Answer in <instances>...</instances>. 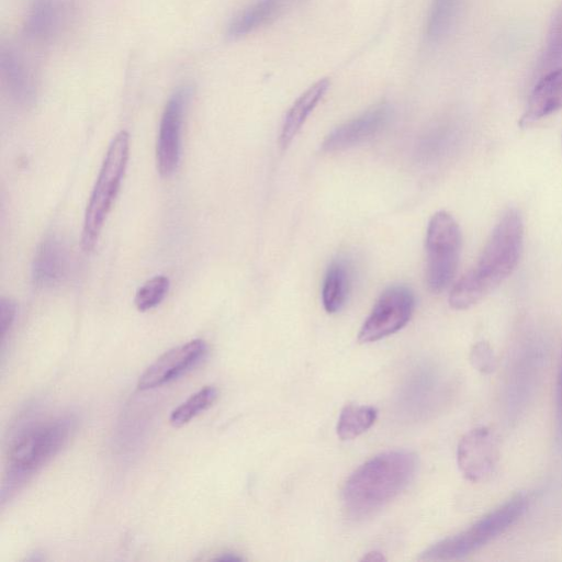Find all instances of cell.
Segmentation results:
<instances>
[{"label":"cell","mask_w":562,"mask_h":562,"mask_svg":"<svg viewBox=\"0 0 562 562\" xmlns=\"http://www.w3.org/2000/svg\"><path fill=\"white\" fill-rule=\"evenodd\" d=\"M522 245V217L516 209H508L495 224L475 266L452 286L450 306L467 310L488 295L514 272Z\"/></svg>","instance_id":"cell-1"},{"label":"cell","mask_w":562,"mask_h":562,"mask_svg":"<svg viewBox=\"0 0 562 562\" xmlns=\"http://www.w3.org/2000/svg\"><path fill=\"white\" fill-rule=\"evenodd\" d=\"M416 468V456L406 450L386 451L361 464L342 490L348 514L363 518L381 509L409 484Z\"/></svg>","instance_id":"cell-2"},{"label":"cell","mask_w":562,"mask_h":562,"mask_svg":"<svg viewBox=\"0 0 562 562\" xmlns=\"http://www.w3.org/2000/svg\"><path fill=\"white\" fill-rule=\"evenodd\" d=\"M528 505V495L516 494L467 529L434 543L418 559L450 561L464 558L505 532L525 514Z\"/></svg>","instance_id":"cell-3"},{"label":"cell","mask_w":562,"mask_h":562,"mask_svg":"<svg viewBox=\"0 0 562 562\" xmlns=\"http://www.w3.org/2000/svg\"><path fill=\"white\" fill-rule=\"evenodd\" d=\"M130 136L119 132L112 139L85 213L81 246L85 251L94 248L106 216L119 193L127 166Z\"/></svg>","instance_id":"cell-4"},{"label":"cell","mask_w":562,"mask_h":562,"mask_svg":"<svg viewBox=\"0 0 562 562\" xmlns=\"http://www.w3.org/2000/svg\"><path fill=\"white\" fill-rule=\"evenodd\" d=\"M69 418L37 423L20 432L8 451L9 485L20 483L47 463L67 442Z\"/></svg>","instance_id":"cell-5"},{"label":"cell","mask_w":562,"mask_h":562,"mask_svg":"<svg viewBox=\"0 0 562 562\" xmlns=\"http://www.w3.org/2000/svg\"><path fill=\"white\" fill-rule=\"evenodd\" d=\"M426 283L432 293H440L452 282L460 258L461 231L454 217L436 212L427 226Z\"/></svg>","instance_id":"cell-6"},{"label":"cell","mask_w":562,"mask_h":562,"mask_svg":"<svg viewBox=\"0 0 562 562\" xmlns=\"http://www.w3.org/2000/svg\"><path fill=\"white\" fill-rule=\"evenodd\" d=\"M414 308L415 295L409 286H387L362 324L358 340L362 344L373 342L398 331L408 323Z\"/></svg>","instance_id":"cell-7"},{"label":"cell","mask_w":562,"mask_h":562,"mask_svg":"<svg viewBox=\"0 0 562 562\" xmlns=\"http://www.w3.org/2000/svg\"><path fill=\"white\" fill-rule=\"evenodd\" d=\"M191 95V87H181L171 94L164 109L156 144L157 169L161 177L172 176L178 168L183 117Z\"/></svg>","instance_id":"cell-8"},{"label":"cell","mask_w":562,"mask_h":562,"mask_svg":"<svg viewBox=\"0 0 562 562\" xmlns=\"http://www.w3.org/2000/svg\"><path fill=\"white\" fill-rule=\"evenodd\" d=\"M497 460V437L488 427L474 428L459 441L458 467L462 475L471 482H480L488 477L493 473Z\"/></svg>","instance_id":"cell-9"},{"label":"cell","mask_w":562,"mask_h":562,"mask_svg":"<svg viewBox=\"0 0 562 562\" xmlns=\"http://www.w3.org/2000/svg\"><path fill=\"white\" fill-rule=\"evenodd\" d=\"M206 351L207 346L202 339H193L166 351L139 376L138 390L158 387L179 378L195 367Z\"/></svg>","instance_id":"cell-10"},{"label":"cell","mask_w":562,"mask_h":562,"mask_svg":"<svg viewBox=\"0 0 562 562\" xmlns=\"http://www.w3.org/2000/svg\"><path fill=\"white\" fill-rule=\"evenodd\" d=\"M390 119V106L376 104L335 127L322 143V150L333 153L353 147L375 136Z\"/></svg>","instance_id":"cell-11"},{"label":"cell","mask_w":562,"mask_h":562,"mask_svg":"<svg viewBox=\"0 0 562 562\" xmlns=\"http://www.w3.org/2000/svg\"><path fill=\"white\" fill-rule=\"evenodd\" d=\"M0 68L11 98L21 106H32L37 97L36 79L23 56L11 47H2Z\"/></svg>","instance_id":"cell-12"},{"label":"cell","mask_w":562,"mask_h":562,"mask_svg":"<svg viewBox=\"0 0 562 562\" xmlns=\"http://www.w3.org/2000/svg\"><path fill=\"white\" fill-rule=\"evenodd\" d=\"M69 265V250L66 243L56 237H47L38 246L33 265L32 278L41 288H50L61 282Z\"/></svg>","instance_id":"cell-13"},{"label":"cell","mask_w":562,"mask_h":562,"mask_svg":"<svg viewBox=\"0 0 562 562\" xmlns=\"http://www.w3.org/2000/svg\"><path fill=\"white\" fill-rule=\"evenodd\" d=\"M561 109L562 69H559L540 76L529 95L519 125L521 127L528 126Z\"/></svg>","instance_id":"cell-14"},{"label":"cell","mask_w":562,"mask_h":562,"mask_svg":"<svg viewBox=\"0 0 562 562\" xmlns=\"http://www.w3.org/2000/svg\"><path fill=\"white\" fill-rule=\"evenodd\" d=\"M64 21L60 0H33L25 21V34L35 42H48L59 32Z\"/></svg>","instance_id":"cell-15"},{"label":"cell","mask_w":562,"mask_h":562,"mask_svg":"<svg viewBox=\"0 0 562 562\" xmlns=\"http://www.w3.org/2000/svg\"><path fill=\"white\" fill-rule=\"evenodd\" d=\"M329 88V81L321 79L307 88L289 109L283 121L279 144L286 148L295 135L299 133L306 119L323 99Z\"/></svg>","instance_id":"cell-16"},{"label":"cell","mask_w":562,"mask_h":562,"mask_svg":"<svg viewBox=\"0 0 562 562\" xmlns=\"http://www.w3.org/2000/svg\"><path fill=\"white\" fill-rule=\"evenodd\" d=\"M351 282L350 265L338 257L328 266L322 289V301L327 313L339 312L346 304Z\"/></svg>","instance_id":"cell-17"},{"label":"cell","mask_w":562,"mask_h":562,"mask_svg":"<svg viewBox=\"0 0 562 562\" xmlns=\"http://www.w3.org/2000/svg\"><path fill=\"white\" fill-rule=\"evenodd\" d=\"M462 0H432L426 22V37L430 43L445 40L454 27Z\"/></svg>","instance_id":"cell-18"},{"label":"cell","mask_w":562,"mask_h":562,"mask_svg":"<svg viewBox=\"0 0 562 562\" xmlns=\"http://www.w3.org/2000/svg\"><path fill=\"white\" fill-rule=\"evenodd\" d=\"M280 0H259L240 12L229 24L232 38L245 36L268 23L278 12Z\"/></svg>","instance_id":"cell-19"},{"label":"cell","mask_w":562,"mask_h":562,"mask_svg":"<svg viewBox=\"0 0 562 562\" xmlns=\"http://www.w3.org/2000/svg\"><path fill=\"white\" fill-rule=\"evenodd\" d=\"M378 412L368 405L347 404L340 412L337 435L341 440L353 439L367 431L376 420Z\"/></svg>","instance_id":"cell-20"},{"label":"cell","mask_w":562,"mask_h":562,"mask_svg":"<svg viewBox=\"0 0 562 562\" xmlns=\"http://www.w3.org/2000/svg\"><path fill=\"white\" fill-rule=\"evenodd\" d=\"M562 69V3L551 18L544 48L538 64L540 76Z\"/></svg>","instance_id":"cell-21"},{"label":"cell","mask_w":562,"mask_h":562,"mask_svg":"<svg viewBox=\"0 0 562 562\" xmlns=\"http://www.w3.org/2000/svg\"><path fill=\"white\" fill-rule=\"evenodd\" d=\"M217 389L214 386L201 389L171 412L170 424L173 427H181L189 423L193 417L211 407L217 398Z\"/></svg>","instance_id":"cell-22"},{"label":"cell","mask_w":562,"mask_h":562,"mask_svg":"<svg viewBox=\"0 0 562 562\" xmlns=\"http://www.w3.org/2000/svg\"><path fill=\"white\" fill-rule=\"evenodd\" d=\"M170 281L166 276H156L146 281L135 295V305L138 311L145 312L156 307L169 291Z\"/></svg>","instance_id":"cell-23"},{"label":"cell","mask_w":562,"mask_h":562,"mask_svg":"<svg viewBox=\"0 0 562 562\" xmlns=\"http://www.w3.org/2000/svg\"><path fill=\"white\" fill-rule=\"evenodd\" d=\"M470 362L475 370L483 374L494 372L497 367L496 356L486 341H479L472 347Z\"/></svg>","instance_id":"cell-24"},{"label":"cell","mask_w":562,"mask_h":562,"mask_svg":"<svg viewBox=\"0 0 562 562\" xmlns=\"http://www.w3.org/2000/svg\"><path fill=\"white\" fill-rule=\"evenodd\" d=\"M16 312V305L9 299H2L0 302V325L2 341L10 329Z\"/></svg>","instance_id":"cell-25"},{"label":"cell","mask_w":562,"mask_h":562,"mask_svg":"<svg viewBox=\"0 0 562 562\" xmlns=\"http://www.w3.org/2000/svg\"><path fill=\"white\" fill-rule=\"evenodd\" d=\"M555 428L558 441H562V353L555 385Z\"/></svg>","instance_id":"cell-26"},{"label":"cell","mask_w":562,"mask_h":562,"mask_svg":"<svg viewBox=\"0 0 562 562\" xmlns=\"http://www.w3.org/2000/svg\"><path fill=\"white\" fill-rule=\"evenodd\" d=\"M386 560L385 557L379 551H370L363 555L361 561H382Z\"/></svg>","instance_id":"cell-27"},{"label":"cell","mask_w":562,"mask_h":562,"mask_svg":"<svg viewBox=\"0 0 562 562\" xmlns=\"http://www.w3.org/2000/svg\"><path fill=\"white\" fill-rule=\"evenodd\" d=\"M216 560H220V561H240L241 558L235 555L234 553H224L223 555L218 557Z\"/></svg>","instance_id":"cell-28"}]
</instances>
